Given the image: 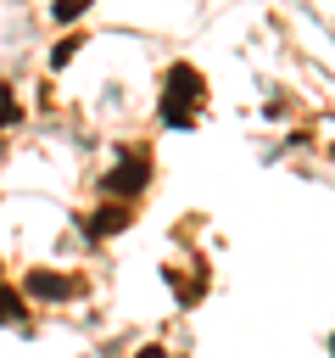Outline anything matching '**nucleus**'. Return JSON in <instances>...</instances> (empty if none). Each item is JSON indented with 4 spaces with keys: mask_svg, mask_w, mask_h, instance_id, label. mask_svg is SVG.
I'll use <instances>...</instances> for the list:
<instances>
[{
    "mask_svg": "<svg viewBox=\"0 0 335 358\" xmlns=\"http://www.w3.org/2000/svg\"><path fill=\"white\" fill-rule=\"evenodd\" d=\"M17 117H22V106H17L11 95H0V129H6V123H17Z\"/></svg>",
    "mask_w": 335,
    "mask_h": 358,
    "instance_id": "6e6552de",
    "label": "nucleus"
},
{
    "mask_svg": "<svg viewBox=\"0 0 335 358\" xmlns=\"http://www.w3.org/2000/svg\"><path fill=\"white\" fill-rule=\"evenodd\" d=\"M73 56H78V39H61V45H56V50H50V67H67V62H73Z\"/></svg>",
    "mask_w": 335,
    "mask_h": 358,
    "instance_id": "0eeeda50",
    "label": "nucleus"
},
{
    "mask_svg": "<svg viewBox=\"0 0 335 358\" xmlns=\"http://www.w3.org/2000/svg\"><path fill=\"white\" fill-rule=\"evenodd\" d=\"M201 106H207V84H201V73H195L190 62H173L168 78H162V95H156V117H162L168 129H190Z\"/></svg>",
    "mask_w": 335,
    "mask_h": 358,
    "instance_id": "f257e3e1",
    "label": "nucleus"
},
{
    "mask_svg": "<svg viewBox=\"0 0 335 358\" xmlns=\"http://www.w3.org/2000/svg\"><path fill=\"white\" fill-rule=\"evenodd\" d=\"M106 196H117V201H134L145 185H151V151H140V145H128V151H117V162L106 168Z\"/></svg>",
    "mask_w": 335,
    "mask_h": 358,
    "instance_id": "f03ea898",
    "label": "nucleus"
},
{
    "mask_svg": "<svg viewBox=\"0 0 335 358\" xmlns=\"http://www.w3.org/2000/svg\"><path fill=\"white\" fill-rule=\"evenodd\" d=\"M123 224H128V207H123V201H106L100 213L84 218V235H89V241H106V235H117Z\"/></svg>",
    "mask_w": 335,
    "mask_h": 358,
    "instance_id": "7ed1b4c3",
    "label": "nucleus"
},
{
    "mask_svg": "<svg viewBox=\"0 0 335 358\" xmlns=\"http://www.w3.org/2000/svg\"><path fill=\"white\" fill-rule=\"evenodd\" d=\"M89 6H95V0H56V6H50V17H56V22H73V17H84Z\"/></svg>",
    "mask_w": 335,
    "mask_h": 358,
    "instance_id": "423d86ee",
    "label": "nucleus"
},
{
    "mask_svg": "<svg viewBox=\"0 0 335 358\" xmlns=\"http://www.w3.org/2000/svg\"><path fill=\"white\" fill-rule=\"evenodd\" d=\"M134 358H168V352H162V347H140Z\"/></svg>",
    "mask_w": 335,
    "mask_h": 358,
    "instance_id": "1a4fd4ad",
    "label": "nucleus"
},
{
    "mask_svg": "<svg viewBox=\"0 0 335 358\" xmlns=\"http://www.w3.org/2000/svg\"><path fill=\"white\" fill-rule=\"evenodd\" d=\"M22 308H28V302H22L11 285H0V324H17V319H22Z\"/></svg>",
    "mask_w": 335,
    "mask_h": 358,
    "instance_id": "39448f33",
    "label": "nucleus"
},
{
    "mask_svg": "<svg viewBox=\"0 0 335 358\" xmlns=\"http://www.w3.org/2000/svg\"><path fill=\"white\" fill-rule=\"evenodd\" d=\"M22 291H28V296H45V302H61V296H73V280H61V274H45V268H34V274L22 280Z\"/></svg>",
    "mask_w": 335,
    "mask_h": 358,
    "instance_id": "20e7f679",
    "label": "nucleus"
}]
</instances>
